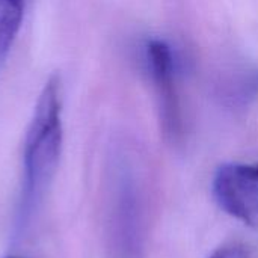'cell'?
<instances>
[{
    "label": "cell",
    "mask_w": 258,
    "mask_h": 258,
    "mask_svg": "<svg viewBox=\"0 0 258 258\" xmlns=\"http://www.w3.org/2000/svg\"><path fill=\"white\" fill-rule=\"evenodd\" d=\"M63 142L62 83L57 74L45 82L27 127L23 148V213H27L50 186Z\"/></svg>",
    "instance_id": "cell-1"
},
{
    "label": "cell",
    "mask_w": 258,
    "mask_h": 258,
    "mask_svg": "<svg viewBox=\"0 0 258 258\" xmlns=\"http://www.w3.org/2000/svg\"><path fill=\"white\" fill-rule=\"evenodd\" d=\"M145 62L157 94L162 128L168 141L177 144L183 138V116L175 85V57L165 41L151 39L145 47Z\"/></svg>",
    "instance_id": "cell-2"
},
{
    "label": "cell",
    "mask_w": 258,
    "mask_h": 258,
    "mask_svg": "<svg viewBox=\"0 0 258 258\" xmlns=\"http://www.w3.org/2000/svg\"><path fill=\"white\" fill-rule=\"evenodd\" d=\"M213 197L225 213L258 227V163L221 166L213 180Z\"/></svg>",
    "instance_id": "cell-3"
},
{
    "label": "cell",
    "mask_w": 258,
    "mask_h": 258,
    "mask_svg": "<svg viewBox=\"0 0 258 258\" xmlns=\"http://www.w3.org/2000/svg\"><path fill=\"white\" fill-rule=\"evenodd\" d=\"M115 230L118 249L122 258H136L139 251V209L136 206V195L130 184L125 181L121 186L116 204Z\"/></svg>",
    "instance_id": "cell-4"
},
{
    "label": "cell",
    "mask_w": 258,
    "mask_h": 258,
    "mask_svg": "<svg viewBox=\"0 0 258 258\" xmlns=\"http://www.w3.org/2000/svg\"><path fill=\"white\" fill-rule=\"evenodd\" d=\"M221 101L231 109H245L258 98V65L236 71L219 86Z\"/></svg>",
    "instance_id": "cell-5"
},
{
    "label": "cell",
    "mask_w": 258,
    "mask_h": 258,
    "mask_svg": "<svg viewBox=\"0 0 258 258\" xmlns=\"http://www.w3.org/2000/svg\"><path fill=\"white\" fill-rule=\"evenodd\" d=\"M26 0H0V68L23 26Z\"/></svg>",
    "instance_id": "cell-6"
},
{
    "label": "cell",
    "mask_w": 258,
    "mask_h": 258,
    "mask_svg": "<svg viewBox=\"0 0 258 258\" xmlns=\"http://www.w3.org/2000/svg\"><path fill=\"white\" fill-rule=\"evenodd\" d=\"M209 258H251L242 246H225L218 249Z\"/></svg>",
    "instance_id": "cell-7"
},
{
    "label": "cell",
    "mask_w": 258,
    "mask_h": 258,
    "mask_svg": "<svg viewBox=\"0 0 258 258\" xmlns=\"http://www.w3.org/2000/svg\"><path fill=\"white\" fill-rule=\"evenodd\" d=\"M3 258H21V257H15V255H9V257H3Z\"/></svg>",
    "instance_id": "cell-8"
}]
</instances>
